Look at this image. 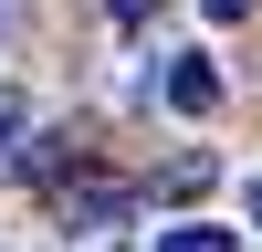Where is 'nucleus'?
Listing matches in <instances>:
<instances>
[{"label":"nucleus","mask_w":262,"mask_h":252,"mask_svg":"<svg viewBox=\"0 0 262 252\" xmlns=\"http://www.w3.org/2000/svg\"><path fill=\"white\" fill-rule=\"evenodd\" d=\"M158 252H242V242L210 231V221H179V231H158Z\"/></svg>","instance_id":"nucleus-4"},{"label":"nucleus","mask_w":262,"mask_h":252,"mask_svg":"<svg viewBox=\"0 0 262 252\" xmlns=\"http://www.w3.org/2000/svg\"><path fill=\"white\" fill-rule=\"evenodd\" d=\"M105 11H116L126 32H147V21H158V0H105Z\"/></svg>","instance_id":"nucleus-6"},{"label":"nucleus","mask_w":262,"mask_h":252,"mask_svg":"<svg viewBox=\"0 0 262 252\" xmlns=\"http://www.w3.org/2000/svg\"><path fill=\"white\" fill-rule=\"evenodd\" d=\"M200 11H210V21H252V0H200Z\"/></svg>","instance_id":"nucleus-7"},{"label":"nucleus","mask_w":262,"mask_h":252,"mask_svg":"<svg viewBox=\"0 0 262 252\" xmlns=\"http://www.w3.org/2000/svg\"><path fill=\"white\" fill-rule=\"evenodd\" d=\"M210 179H221V158H179V168H168V179H158V200H168V210H179V200H200V189H210Z\"/></svg>","instance_id":"nucleus-3"},{"label":"nucleus","mask_w":262,"mask_h":252,"mask_svg":"<svg viewBox=\"0 0 262 252\" xmlns=\"http://www.w3.org/2000/svg\"><path fill=\"white\" fill-rule=\"evenodd\" d=\"M242 210H252V231H262V179H252V189H242Z\"/></svg>","instance_id":"nucleus-8"},{"label":"nucleus","mask_w":262,"mask_h":252,"mask_svg":"<svg viewBox=\"0 0 262 252\" xmlns=\"http://www.w3.org/2000/svg\"><path fill=\"white\" fill-rule=\"evenodd\" d=\"M168 105H179V116H210V105H221V74H210V53H168Z\"/></svg>","instance_id":"nucleus-2"},{"label":"nucleus","mask_w":262,"mask_h":252,"mask_svg":"<svg viewBox=\"0 0 262 252\" xmlns=\"http://www.w3.org/2000/svg\"><path fill=\"white\" fill-rule=\"evenodd\" d=\"M21 137H32V105H21V95H11V84H0V158H11V147H21Z\"/></svg>","instance_id":"nucleus-5"},{"label":"nucleus","mask_w":262,"mask_h":252,"mask_svg":"<svg viewBox=\"0 0 262 252\" xmlns=\"http://www.w3.org/2000/svg\"><path fill=\"white\" fill-rule=\"evenodd\" d=\"M126 210H137L126 179H74V189H63V221H74V231H105V221H126Z\"/></svg>","instance_id":"nucleus-1"}]
</instances>
